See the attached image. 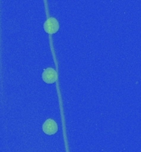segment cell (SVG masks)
<instances>
[{"label": "cell", "mask_w": 141, "mask_h": 152, "mask_svg": "<svg viewBox=\"0 0 141 152\" xmlns=\"http://www.w3.org/2000/svg\"><path fill=\"white\" fill-rule=\"evenodd\" d=\"M44 30L47 32L49 34H55L58 30L59 24L57 19L54 18H48L44 24Z\"/></svg>", "instance_id": "6da1fadb"}, {"label": "cell", "mask_w": 141, "mask_h": 152, "mask_svg": "<svg viewBox=\"0 0 141 152\" xmlns=\"http://www.w3.org/2000/svg\"><path fill=\"white\" fill-rule=\"evenodd\" d=\"M42 78L45 83L47 84H53L57 80V72L52 68H47L43 73Z\"/></svg>", "instance_id": "7a4b0ae2"}, {"label": "cell", "mask_w": 141, "mask_h": 152, "mask_svg": "<svg viewBox=\"0 0 141 152\" xmlns=\"http://www.w3.org/2000/svg\"><path fill=\"white\" fill-rule=\"evenodd\" d=\"M43 130L45 134H49V135L55 134L58 130L57 123L52 119L47 120L43 125Z\"/></svg>", "instance_id": "3957f363"}]
</instances>
